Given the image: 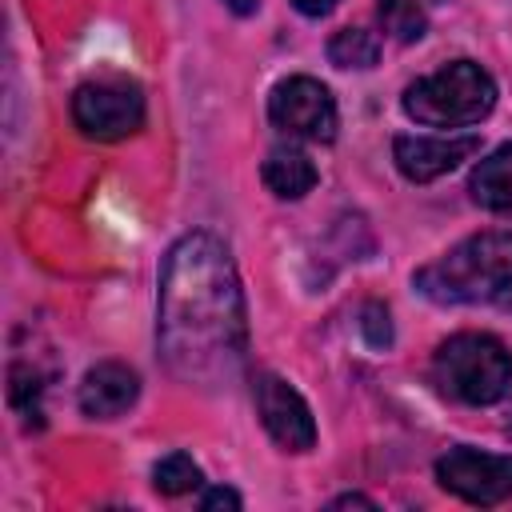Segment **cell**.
<instances>
[{
  "label": "cell",
  "mask_w": 512,
  "mask_h": 512,
  "mask_svg": "<svg viewBox=\"0 0 512 512\" xmlns=\"http://www.w3.org/2000/svg\"><path fill=\"white\" fill-rule=\"evenodd\" d=\"M156 344L168 372L196 388L232 384L248 352V308L232 252L212 232L180 236L160 272Z\"/></svg>",
  "instance_id": "cell-1"
},
{
  "label": "cell",
  "mask_w": 512,
  "mask_h": 512,
  "mask_svg": "<svg viewBox=\"0 0 512 512\" xmlns=\"http://www.w3.org/2000/svg\"><path fill=\"white\" fill-rule=\"evenodd\" d=\"M512 280V232H476L436 256L432 264L416 268L412 284L432 304H480L496 300Z\"/></svg>",
  "instance_id": "cell-2"
},
{
  "label": "cell",
  "mask_w": 512,
  "mask_h": 512,
  "mask_svg": "<svg viewBox=\"0 0 512 512\" xmlns=\"http://www.w3.org/2000/svg\"><path fill=\"white\" fill-rule=\"evenodd\" d=\"M404 112L428 128H464L492 112L496 80L476 60H452L404 88Z\"/></svg>",
  "instance_id": "cell-3"
},
{
  "label": "cell",
  "mask_w": 512,
  "mask_h": 512,
  "mask_svg": "<svg viewBox=\"0 0 512 512\" xmlns=\"http://www.w3.org/2000/svg\"><path fill=\"white\" fill-rule=\"evenodd\" d=\"M432 380L460 404H496L512 388V352L488 332H456L436 348Z\"/></svg>",
  "instance_id": "cell-4"
},
{
  "label": "cell",
  "mask_w": 512,
  "mask_h": 512,
  "mask_svg": "<svg viewBox=\"0 0 512 512\" xmlns=\"http://www.w3.org/2000/svg\"><path fill=\"white\" fill-rule=\"evenodd\" d=\"M72 120L92 140H124L144 124V96L128 80H92L72 92Z\"/></svg>",
  "instance_id": "cell-5"
},
{
  "label": "cell",
  "mask_w": 512,
  "mask_h": 512,
  "mask_svg": "<svg viewBox=\"0 0 512 512\" xmlns=\"http://www.w3.org/2000/svg\"><path fill=\"white\" fill-rule=\"evenodd\" d=\"M436 480L444 492H452L468 504L492 508V504H504L512 496V456L456 444L436 460Z\"/></svg>",
  "instance_id": "cell-6"
},
{
  "label": "cell",
  "mask_w": 512,
  "mask_h": 512,
  "mask_svg": "<svg viewBox=\"0 0 512 512\" xmlns=\"http://www.w3.org/2000/svg\"><path fill=\"white\" fill-rule=\"evenodd\" d=\"M268 120L300 140L328 144L336 136V100L312 76H288L268 96Z\"/></svg>",
  "instance_id": "cell-7"
},
{
  "label": "cell",
  "mask_w": 512,
  "mask_h": 512,
  "mask_svg": "<svg viewBox=\"0 0 512 512\" xmlns=\"http://www.w3.org/2000/svg\"><path fill=\"white\" fill-rule=\"evenodd\" d=\"M256 396V412L268 428V436L284 448V452H308L316 444V420L312 408L304 404V396L276 372H260L252 384Z\"/></svg>",
  "instance_id": "cell-8"
},
{
  "label": "cell",
  "mask_w": 512,
  "mask_h": 512,
  "mask_svg": "<svg viewBox=\"0 0 512 512\" xmlns=\"http://www.w3.org/2000/svg\"><path fill=\"white\" fill-rule=\"evenodd\" d=\"M476 148H480L476 136H396L392 160L404 180L428 184V180H440L444 172L460 168L468 156H476Z\"/></svg>",
  "instance_id": "cell-9"
},
{
  "label": "cell",
  "mask_w": 512,
  "mask_h": 512,
  "mask_svg": "<svg viewBox=\"0 0 512 512\" xmlns=\"http://www.w3.org/2000/svg\"><path fill=\"white\" fill-rule=\"evenodd\" d=\"M140 396V376L120 360H100L80 380V408L92 420H116Z\"/></svg>",
  "instance_id": "cell-10"
},
{
  "label": "cell",
  "mask_w": 512,
  "mask_h": 512,
  "mask_svg": "<svg viewBox=\"0 0 512 512\" xmlns=\"http://www.w3.org/2000/svg\"><path fill=\"white\" fill-rule=\"evenodd\" d=\"M260 176H264V184H268L272 196H280V200H300V196H308L312 184H316V164L308 160L304 148H296V144H276V148L264 156Z\"/></svg>",
  "instance_id": "cell-11"
},
{
  "label": "cell",
  "mask_w": 512,
  "mask_h": 512,
  "mask_svg": "<svg viewBox=\"0 0 512 512\" xmlns=\"http://www.w3.org/2000/svg\"><path fill=\"white\" fill-rule=\"evenodd\" d=\"M468 192L488 212H512V144H500L472 168Z\"/></svg>",
  "instance_id": "cell-12"
},
{
  "label": "cell",
  "mask_w": 512,
  "mask_h": 512,
  "mask_svg": "<svg viewBox=\"0 0 512 512\" xmlns=\"http://www.w3.org/2000/svg\"><path fill=\"white\" fill-rule=\"evenodd\" d=\"M328 60L336 68H372L380 60V40L368 28H340L328 40Z\"/></svg>",
  "instance_id": "cell-13"
},
{
  "label": "cell",
  "mask_w": 512,
  "mask_h": 512,
  "mask_svg": "<svg viewBox=\"0 0 512 512\" xmlns=\"http://www.w3.org/2000/svg\"><path fill=\"white\" fill-rule=\"evenodd\" d=\"M152 484L164 496H184V492H192V488L204 484V472H200V464L188 452H172V456H164L152 468Z\"/></svg>",
  "instance_id": "cell-14"
},
{
  "label": "cell",
  "mask_w": 512,
  "mask_h": 512,
  "mask_svg": "<svg viewBox=\"0 0 512 512\" xmlns=\"http://www.w3.org/2000/svg\"><path fill=\"white\" fill-rule=\"evenodd\" d=\"M380 24L400 44H412L424 36L428 16H424V4H416V0H380Z\"/></svg>",
  "instance_id": "cell-15"
},
{
  "label": "cell",
  "mask_w": 512,
  "mask_h": 512,
  "mask_svg": "<svg viewBox=\"0 0 512 512\" xmlns=\"http://www.w3.org/2000/svg\"><path fill=\"white\" fill-rule=\"evenodd\" d=\"M360 332L372 348H388L392 344V324H388V308L384 304H364L360 312Z\"/></svg>",
  "instance_id": "cell-16"
},
{
  "label": "cell",
  "mask_w": 512,
  "mask_h": 512,
  "mask_svg": "<svg viewBox=\"0 0 512 512\" xmlns=\"http://www.w3.org/2000/svg\"><path fill=\"white\" fill-rule=\"evenodd\" d=\"M240 504H244V500H240L232 488H208L204 500H200V508H208V512H212V508H240Z\"/></svg>",
  "instance_id": "cell-17"
},
{
  "label": "cell",
  "mask_w": 512,
  "mask_h": 512,
  "mask_svg": "<svg viewBox=\"0 0 512 512\" xmlns=\"http://www.w3.org/2000/svg\"><path fill=\"white\" fill-rule=\"evenodd\" d=\"M292 4H296V12H304V16H324V12L336 8V0H292Z\"/></svg>",
  "instance_id": "cell-18"
},
{
  "label": "cell",
  "mask_w": 512,
  "mask_h": 512,
  "mask_svg": "<svg viewBox=\"0 0 512 512\" xmlns=\"http://www.w3.org/2000/svg\"><path fill=\"white\" fill-rule=\"evenodd\" d=\"M352 504H356V508H376V504H372L368 496H360V492H344V496L332 500V508H352Z\"/></svg>",
  "instance_id": "cell-19"
},
{
  "label": "cell",
  "mask_w": 512,
  "mask_h": 512,
  "mask_svg": "<svg viewBox=\"0 0 512 512\" xmlns=\"http://www.w3.org/2000/svg\"><path fill=\"white\" fill-rule=\"evenodd\" d=\"M224 4H228L236 16H252V12L260 8V0H224Z\"/></svg>",
  "instance_id": "cell-20"
},
{
  "label": "cell",
  "mask_w": 512,
  "mask_h": 512,
  "mask_svg": "<svg viewBox=\"0 0 512 512\" xmlns=\"http://www.w3.org/2000/svg\"><path fill=\"white\" fill-rule=\"evenodd\" d=\"M496 304H500V308H504V312H512V280H508V284H504V292H500V296H496Z\"/></svg>",
  "instance_id": "cell-21"
},
{
  "label": "cell",
  "mask_w": 512,
  "mask_h": 512,
  "mask_svg": "<svg viewBox=\"0 0 512 512\" xmlns=\"http://www.w3.org/2000/svg\"><path fill=\"white\" fill-rule=\"evenodd\" d=\"M416 4H440V0H416Z\"/></svg>",
  "instance_id": "cell-22"
}]
</instances>
